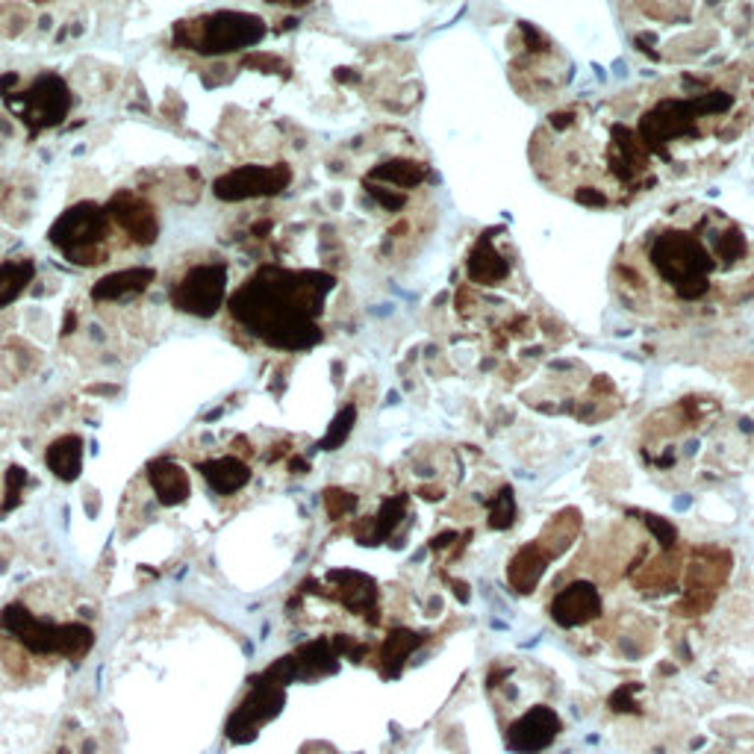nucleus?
Here are the masks:
<instances>
[{
  "label": "nucleus",
  "instance_id": "obj_17",
  "mask_svg": "<svg viewBox=\"0 0 754 754\" xmlns=\"http://www.w3.org/2000/svg\"><path fill=\"white\" fill-rule=\"evenodd\" d=\"M351 425H354V407H348V410H342L339 416H336V422H333V428H330V433L324 436V442H322V448L324 451H333L345 436H348V431H351Z\"/></svg>",
  "mask_w": 754,
  "mask_h": 754
},
{
  "label": "nucleus",
  "instance_id": "obj_3",
  "mask_svg": "<svg viewBox=\"0 0 754 754\" xmlns=\"http://www.w3.org/2000/svg\"><path fill=\"white\" fill-rule=\"evenodd\" d=\"M3 628L12 631L24 646L36 654H62L80 657L92 646V631L83 625H51L36 619L30 610L12 604L3 610Z\"/></svg>",
  "mask_w": 754,
  "mask_h": 754
},
{
  "label": "nucleus",
  "instance_id": "obj_5",
  "mask_svg": "<svg viewBox=\"0 0 754 754\" xmlns=\"http://www.w3.org/2000/svg\"><path fill=\"white\" fill-rule=\"evenodd\" d=\"M6 107L15 109V115L30 127V133H39L45 127L62 124L71 109V92L59 74H42L21 98H6Z\"/></svg>",
  "mask_w": 754,
  "mask_h": 754
},
{
  "label": "nucleus",
  "instance_id": "obj_4",
  "mask_svg": "<svg viewBox=\"0 0 754 754\" xmlns=\"http://www.w3.org/2000/svg\"><path fill=\"white\" fill-rule=\"evenodd\" d=\"M48 239L68 260H74L80 266L101 263L98 245L107 239V210L92 201L74 204L71 210H65L56 218Z\"/></svg>",
  "mask_w": 754,
  "mask_h": 754
},
{
  "label": "nucleus",
  "instance_id": "obj_11",
  "mask_svg": "<svg viewBox=\"0 0 754 754\" xmlns=\"http://www.w3.org/2000/svg\"><path fill=\"white\" fill-rule=\"evenodd\" d=\"M148 481L154 486L157 498L165 507H177L189 498V475L183 466H177L174 460H154L148 466Z\"/></svg>",
  "mask_w": 754,
  "mask_h": 754
},
{
  "label": "nucleus",
  "instance_id": "obj_12",
  "mask_svg": "<svg viewBox=\"0 0 754 754\" xmlns=\"http://www.w3.org/2000/svg\"><path fill=\"white\" fill-rule=\"evenodd\" d=\"M154 283V269H124L112 271L107 277H101L92 289L95 301H121V298H133L142 295L148 286Z\"/></svg>",
  "mask_w": 754,
  "mask_h": 754
},
{
  "label": "nucleus",
  "instance_id": "obj_18",
  "mask_svg": "<svg viewBox=\"0 0 754 754\" xmlns=\"http://www.w3.org/2000/svg\"><path fill=\"white\" fill-rule=\"evenodd\" d=\"M324 504H327V513L336 519V516L354 510L357 498H354V495H345V492H327V495H324Z\"/></svg>",
  "mask_w": 754,
  "mask_h": 754
},
{
  "label": "nucleus",
  "instance_id": "obj_1",
  "mask_svg": "<svg viewBox=\"0 0 754 754\" xmlns=\"http://www.w3.org/2000/svg\"><path fill=\"white\" fill-rule=\"evenodd\" d=\"M333 289V277L324 274H292L266 269L251 277L233 298L230 310L251 333L274 348L304 351L322 339L313 316L322 310L324 295Z\"/></svg>",
  "mask_w": 754,
  "mask_h": 754
},
{
  "label": "nucleus",
  "instance_id": "obj_8",
  "mask_svg": "<svg viewBox=\"0 0 754 754\" xmlns=\"http://www.w3.org/2000/svg\"><path fill=\"white\" fill-rule=\"evenodd\" d=\"M289 180H292L289 165H242L221 174L213 183V192L221 201H251L283 192Z\"/></svg>",
  "mask_w": 754,
  "mask_h": 754
},
{
  "label": "nucleus",
  "instance_id": "obj_2",
  "mask_svg": "<svg viewBox=\"0 0 754 754\" xmlns=\"http://www.w3.org/2000/svg\"><path fill=\"white\" fill-rule=\"evenodd\" d=\"M707 236L710 239L696 236L687 227H669L651 239L648 266L681 301H701L716 274L737 266L746 254V239L734 227H716Z\"/></svg>",
  "mask_w": 754,
  "mask_h": 754
},
{
  "label": "nucleus",
  "instance_id": "obj_16",
  "mask_svg": "<svg viewBox=\"0 0 754 754\" xmlns=\"http://www.w3.org/2000/svg\"><path fill=\"white\" fill-rule=\"evenodd\" d=\"M469 274L481 283H489V280H498L507 274V260L495 251V245L489 239H481V245L475 248L472 260H469Z\"/></svg>",
  "mask_w": 754,
  "mask_h": 754
},
{
  "label": "nucleus",
  "instance_id": "obj_10",
  "mask_svg": "<svg viewBox=\"0 0 754 754\" xmlns=\"http://www.w3.org/2000/svg\"><path fill=\"white\" fill-rule=\"evenodd\" d=\"M601 613V595L593 584L578 581L569 584L566 590H560L557 598L551 601V616L557 625L563 628H575V625H587L590 619H595Z\"/></svg>",
  "mask_w": 754,
  "mask_h": 754
},
{
  "label": "nucleus",
  "instance_id": "obj_15",
  "mask_svg": "<svg viewBox=\"0 0 754 754\" xmlns=\"http://www.w3.org/2000/svg\"><path fill=\"white\" fill-rule=\"evenodd\" d=\"M36 266L33 260H9L0 266V307L18 301V295L33 283Z\"/></svg>",
  "mask_w": 754,
  "mask_h": 754
},
{
  "label": "nucleus",
  "instance_id": "obj_19",
  "mask_svg": "<svg viewBox=\"0 0 754 754\" xmlns=\"http://www.w3.org/2000/svg\"><path fill=\"white\" fill-rule=\"evenodd\" d=\"M27 481V475L18 469V466H12L9 469V475H6V486H9V495H12V504H15V495H18V489H21V484Z\"/></svg>",
  "mask_w": 754,
  "mask_h": 754
},
{
  "label": "nucleus",
  "instance_id": "obj_14",
  "mask_svg": "<svg viewBox=\"0 0 754 754\" xmlns=\"http://www.w3.org/2000/svg\"><path fill=\"white\" fill-rule=\"evenodd\" d=\"M48 469L54 472L59 481H77L83 472V439L80 436H59L45 454Z\"/></svg>",
  "mask_w": 754,
  "mask_h": 754
},
{
  "label": "nucleus",
  "instance_id": "obj_7",
  "mask_svg": "<svg viewBox=\"0 0 754 754\" xmlns=\"http://www.w3.org/2000/svg\"><path fill=\"white\" fill-rule=\"evenodd\" d=\"M224 292H227V269L221 263H216V266H195L189 274H183V280L174 286L171 304L180 313L210 319L224 304Z\"/></svg>",
  "mask_w": 754,
  "mask_h": 754
},
{
  "label": "nucleus",
  "instance_id": "obj_13",
  "mask_svg": "<svg viewBox=\"0 0 754 754\" xmlns=\"http://www.w3.org/2000/svg\"><path fill=\"white\" fill-rule=\"evenodd\" d=\"M201 475L218 495H233L251 481V469L236 457H218L210 463H201Z\"/></svg>",
  "mask_w": 754,
  "mask_h": 754
},
{
  "label": "nucleus",
  "instance_id": "obj_6",
  "mask_svg": "<svg viewBox=\"0 0 754 754\" xmlns=\"http://www.w3.org/2000/svg\"><path fill=\"white\" fill-rule=\"evenodd\" d=\"M266 36V24L248 12H216L201 21V36L195 51L201 54H230L257 45Z\"/></svg>",
  "mask_w": 754,
  "mask_h": 754
},
{
  "label": "nucleus",
  "instance_id": "obj_9",
  "mask_svg": "<svg viewBox=\"0 0 754 754\" xmlns=\"http://www.w3.org/2000/svg\"><path fill=\"white\" fill-rule=\"evenodd\" d=\"M107 216H112L118 221V227H124L130 233L133 242L139 245H154L157 236H160V221H157V213L151 210L148 201L136 198L133 192H121L109 201Z\"/></svg>",
  "mask_w": 754,
  "mask_h": 754
}]
</instances>
